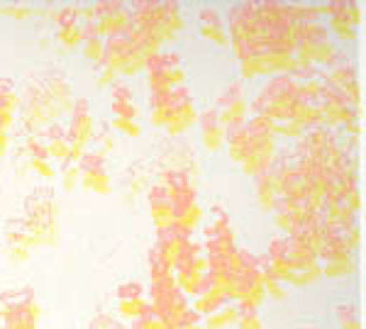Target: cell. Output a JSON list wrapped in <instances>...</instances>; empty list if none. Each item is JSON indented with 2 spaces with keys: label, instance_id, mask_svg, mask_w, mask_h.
<instances>
[{
  "label": "cell",
  "instance_id": "obj_1",
  "mask_svg": "<svg viewBox=\"0 0 366 329\" xmlns=\"http://www.w3.org/2000/svg\"><path fill=\"white\" fill-rule=\"evenodd\" d=\"M74 105L76 93L69 74L54 61L37 64L22 76L17 86V134L22 139L34 137L69 117Z\"/></svg>",
  "mask_w": 366,
  "mask_h": 329
},
{
  "label": "cell",
  "instance_id": "obj_2",
  "mask_svg": "<svg viewBox=\"0 0 366 329\" xmlns=\"http://www.w3.org/2000/svg\"><path fill=\"white\" fill-rule=\"evenodd\" d=\"M257 261L283 285L305 288L322 280V266L317 261V254L291 234L271 239L269 249L257 256Z\"/></svg>",
  "mask_w": 366,
  "mask_h": 329
},
{
  "label": "cell",
  "instance_id": "obj_3",
  "mask_svg": "<svg viewBox=\"0 0 366 329\" xmlns=\"http://www.w3.org/2000/svg\"><path fill=\"white\" fill-rule=\"evenodd\" d=\"M20 222L34 249H49L61 239V203L51 186H37L22 201Z\"/></svg>",
  "mask_w": 366,
  "mask_h": 329
},
{
  "label": "cell",
  "instance_id": "obj_4",
  "mask_svg": "<svg viewBox=\"0 0 366 329\" xmlns=\"http://www.w3.org/2000/svg\"><path fill=\"white\" fill-rule=\"evenodd\" d=\"M229 275V303L237 305V310H259L267 300L264 290V273L259 266L257 256L244 246H237L234 256L227 263Z\"/></svg>",
  "mask_w": 366,
  "mask_h": 329
},
{
  "label": "cell",
  "instance_id": "obj_5",
  "mask_svg": "<svg viewBox=\"0 0 366 329\" xmlns=\"http://www.w3.org/2000/svg\"><path fill=\"white\" fill-rule=\"evenodd\" d=\"M229 49L237 61L247 56L264 54V22L259 15L257 0H242V3L229 5L225 15Z\"/></svg>",
  "mask_w": 366,
  "mask_h": 329
},
{
  "label": "cell",
  "instance_id": "obj_6",
  "mask_svg": "<svg viewBox=\"0 0 366 329\" xmlns=\"http://www.w3.org/2000/svg\"><path fill=\"white\" fill-rule=\"evenodd\" d=\"M298 98L300 83L293 76H269L249 98V110L252 115L267 117L274 125H279V122L291 120Z\"/></svg>",
  "mask_w": 366,
  "mask_h": 329
},
{
  "label": "cell",
  "instance_id": "obj_7",
  "mask_svg": "<svg viewBox=\"0 0 366 329\" xmlns=\"http://www.w3.org/2000/svg\"><path fill=\"white\" fill-rule=\"evenodd\" d=\"M247 142L242 151L239 168L247 176H259L269 171L271 161H274L276 151H279V139H276V125L267 117L252 115L247 120Z\"/></svg>",
  "mask_w": 366,
  "mask_h": 329
},
{
  "label": "cell",
  "instance_id": "obj_8",
  "mask_svg": "<svg viewBox=\"0 0 366 329\" xmlns=\"http://www.w3.org/2000/svg\"><path fill=\"white\" fill-rule=\"evenodd\" d=\"M340 54V46L327 32L322 20L296 25V59L310 69H327Z\"/></svg>",
  "mask_w": 366,
  "mask_h": 329
},
{
  "label": "cell",
  "instance_id": "obj_9",
  "mask_svg": "<svg viewBox=\"0 0 366 329\" xmlns=\"http://www.w3.org/2000/svg\"><path fill=\"white\" fill-rule=\"evenodd\" d=\"M259 15L264 22V51L271 54H296V22L288 13V3L262 0Z\"/></svg>",
  "mask_w": 366,
  "mask_h": 329
},
{
  "label": "cell",
  "instance_id": "obj_10",
  "mask_svg": "<svg viewBox=\"0 0 366 329\" xmlns=\"http://www.w3.org/2000/svg\"><path fill=\"white\" fill-rule=\"evenodd\" d=\"M42 305L34 288H10L0 293V327L3 329H42Z\"/></svg>",
  "mask_w": 366,
  "mask_h": 329
},
{
  "label": "cell",
  "instance_id": "obj_11",
  "mask_svg": "<svg viewBox=\"0 0 366 329\" xmlns=\"http://www.w3.org/2000/svg\"><path fill=\"white\" fill-rule=\"evenodd\" d=\"M147 300H149V310L159 320L162 329H171L174 325H179L188 310H191V300L179 290L174 278L152 283Z\"/></svg>",
  "mask_w": 366,
  "mask_h": 329
},
{
  "label": "cell",
  "instance_id": "obj_12",
  "mask_svg": "<svg viewBox=\"0 0 366 329\" xmlns=\"http://www.w3.org/2000/svg\"><path fill=\"white\" fill-rule=\"evenodd\" d=\"M322 81L330 88L340 93L347 103L352 105L357 113H364L362 108V83L357 79V64H354L352 54H347L345 49H340V54L335 56V61L327 69H322Z\"/></svg>",
  "mask_w": 366,
  "mask_h": 329
},
{
  "label": "cell",
  "instance_id": "obj_13",
  "mask_svg": "<svg viewBox=\"0 0 366 329\" xmlns=\"http://www.w3.org/2000/svg\"><path fill=\"white\" fill-rule=\"evenodd\" d=\"M325 27L332 34L335 42L354 44L359 37V27L364 20V5L350 3V0H337V3H322Z\"/></svg>",
  "mask_w": 366,
  "mask_h": 329
},
{
  "label": "cell",
  "instance_id": "obj_14",
  "mask_svg": "<svg viewBox=\"0 0 366 329\" xmlns=\"http://www.w3.org/2000/svg\"><path fill=\"white\" fill-rule=\"evenodd\" d=\"M103 46V64H108L120 79H134V76L144 74L147 56L129 42L125 34L108 37Z\"/></svg>",
  "mask_w": 366,
  "mask_h": 329
},
{
  "label": "cell",
  "instance_id": "obj_15",
  "mask_svg": "<svg viewBox=\"0 0 366 329\" xmlns=\"http://www.w3.org/2000/svg\"><path fill=\"white\" fill-rule=\"evenodd\" d=\"M212 108H215V113H217V117H220L222 125H225V129H234V127L247 125V120L252 117L249 96H247L244 83H242V81H229V83L215 96Z\"/></svg>",
  "mask_w": 366,
  "mask_h": 329
},
{
  "label": "cell",
  "instance_id": "obj_16",
  "mask_svg": "<svg viewBox=\"0 0 366 329\" xmlns=\"http://www.w3.org/2000/svg\"><path fill=\"white\" fill-rule=\"evenodd\" d=\"M198 103L193 98L191 88L181 86L171 91L169 98V125L164 132L169 134V139H181L198 125Z\"/></svg>",
  "mask_w": 366,
  "mask_h": 329
},
{
  "label": "cell",
  "instance_id": "obj_17",
  "mask_svg": "<svg viewBox=\"0 0 366 329\" xmlns=\"http://www.w3.org/2000/svg\"><path fill=\"white\" fill-rule=\"evenodd\" d=\"M93 132H96V120H93L91 105L86 98H76V105L69 115L66 137L71 146V163H79L93 142Z\"/></svg>",
  "mask_w": 366,
  "mask_h": 329
},
{
  "label": "cell",
  "instance_id": "obj_18",
  "mask_svg": "<svg viewBox=\"0 0 366 329\" xmlns=\"http://www.w3.org/2000/svg\"><path fill=\"white\" fill-rule=\"evenodd\" d=\"M157 166L159 171H183L196 181L200 178V161L196 156V149L183 137L167 139L162 144V149L157 151Z\"/></svg>",
  "mask_w": 366,
  "mask_h": 329
},
{
  "label": "cell",
  "instance_id": "obj_19",
  "mask_svg": "<svg viewBox=\"0 0 366 329\" xmlns=\"http://www.w3.org/2000/svg\"><path fill=\"white\" fill-rule=\"evenodd\" d=\"M315 105H317V110H320L325 129H342L354 120H362V113H357V110H354L335 88H330L325 83V81H322L320 98H317Z\"/></svg>",
  "mask_w": 366,
  "mask_h": 329
},
{
  "label": "cell",
  "instance_id": "obj_20",
  "mask_svg": "<svg viewBox=\"0 0 366 329\" xmlns=\"http://www.w3.org/2000/svg\"><path fill=\"white\" fill-rule=\"evenodd\" d=\"M79 171H81V181L79 186L84 191H91L96 196H110L113 193V178L108 173V158L100 156L98 151L88 149L84 158L79 161Z\"/></svg>",
  "mask_w": 366,
  "mask_h": 329
},
{
  "label": "cell",
  "instance_id": "obj_21",
  "mask_svg": "<svg viewBox=\"0 0 366 329\" xmlns=\"http://www.w3.org/2000/svg\"><path fill=\"white\" fill-rule=\"evenodd\" d=\"M93 13H96V29L103 39L122 34L129 27V5L122 0H98L93 3Z\"/></svg>",
  "mask_w": 366,
  "mask_h": 329
},
{
  "label": "cell",
  "instance_id": "obj_22",
  "mask_svg": "<svg viewBox=\"0 0 366 329\" xmlns=\"http://www.w3.org/2000/svg\"><path fill=\"white\" fill-rule=\"evenodd\" d=\"M54 42L61 51H76L81 46V20H79V5L69 3L56 8L54 13Z\"/></svg>",
  "mask_w": 366,
  "mask_h": 329
},
{
  "label": "cell",
  "instance_id": "obj_23",
  "mask_svg": "<svg viewBox=\"0 0 366 329\" xmlns=\"http://www.w3.org/2000/svg\"><path fill=\"white\" fill-rule=\"evenodd\" d=\"M3 249H5V256H8L10 263L15 266H25L32 258V251H34V244L29 239V234L25 232L22 227L20 217H10L3 227Z\"/></svg>",
  "mask_w": 366,
  "mask_h": 329
},
{
  "label": "cell",
  "instance_id": "obj_24",
  "mask_svg": "<svg viewBox=\"0 0 366 329\" xmlns=\"http://www.w3.org/2000/svg\"><path fill=\"white\" fill-rule=\"evenodd\" d=\"M157 29H159V39L164 46H174L179 42V37L186 29V17L179 3L174 0H157Z\"/></svg>",
  "mask_w": 366,
  "mask_h": 329
},
{
  "label": "cell",
  "instance_id": "obj_25",
  "mask_svg": "<svg viewBox=\"0 0 366 329\" xmlns=\"http://www.w3.org/2000/svg\"><path fill=\"white\" fill-rule=\"evenodd\" d=\"M115 308L117 317L127 322H134L149 310V300H147V290L139 280H125L115 293Z\"/></svg>",
  "mask_w": 366,
  "mask_h": 329
},
{
  "label": "cell",
  "instance_id": "obj_26",
  "mask_svg": "<svg viewBox=\"0 0 366 329\" xmlns=\"http://www.w3.org/2000/svg\"><path fill=\"white\" fill-rule=\"evenodd\" d=\"M188 244H191V234L181 232V229H176V227H169V229H159L157 232L152 251H154L169 268H176V263H179V258L183 256V251L188 249Z\"/></svg>",
  "mask_w": 366,
  "mask_h": 329
},
{
  "label": "cell",
  "instance_id": "obj_27",
  "mask_svg": "<svg viewBox=\"0 0 366 329\" xmlns=\"http://www.w3.org/2000/svg\"><path fill=\"white\" fill-rule=\"evenodd\" d=\"M198 142L208 154H217V151L225 149V139H227V129L217 117L215 108L208 105L203 113L198 115Z\"/></svg>",
  "mask_w": 366,
  "mask_h": 329
},
{
  "label": "cell",
  "instance_id": "obj_28",
  "mask_svg": "<svg viewBox=\"0 0 366 329\" xmlns=\"http://www.w3.org/2000/svg\"><path fill=\"white\" fill-rule=\"evenodd\" d=\"M196 22H198V32L203 39H208L210 44L227 49L229 37H227V25H225V15L220 13L212 5H203L196 10Z\"/></svg>",
  "mask_w": 366,
  "mask_h": 329
},
{
  "label": "cell",
  "instance_id": "obj_29",
  "mask_svg": "<svg viewBox=\"0 0 366 329\" xmlns=\"http://www.w3.org/2000/svg\"><path fill=\"white\" fill-rule=\"evenodd\" d=\"M152 183H154L152 168L147 166L144 161H134L132 166L122 173V203H125L127 208H134L142 198V193L149 191Z\"/></svg>",
  "mask_w": 366,
  "mask_h": 329
},
{
  "label": "cell",
  "instance_id": "obj_30",
  "mask_svg": "<svg viewBox=\"0 0 366 329\" xmlns=\"http://www.w3.org/2000/svg\"><path fill=\"white\" fill-rule=\"evenodd\" d=\"M147 205H149V217H152V222H154L157 232L159 229L174 227V205H171L167 188L162 183H157V181L149 186V191H147Z\"/></svg>",
  "mask_w": 366,
  "mask_h": 329
},
{
  "label": "cell",
  "instance_id": "obj_31",
  "mask_svg": "<svg viewBox=\"0 0 366 329\" xmlns=\"http://www.w3.org/2000/svg\"><path fill=\"white\" fill-rule=\"evenodd\" d=\"M312 213L305 203H298V201H288V198H279V203H276L274 208V225L281 229L283 234H291L293 229H296L300 222L305 220Z\"/></svg>",
  "mask_w": 366,
  "mask_h": 329
},
{
  "label": "cell",
  "instance_id": "obj_32",
  "mask_svg": "<svg viewBox=\"0 0 366 329\" xmlns=\"http://www.w3.org/2000/svg\"><path fill=\"white\" fill-rule=\"evenodd\" d=\"M37 137L44 142L46 151H49L51 163L56 161V163H61V166L71 163V146H69V137H66V125L56 122V125L42 129Z\"/></svg>",
  "mask_w": 366,
  "mask_h": 329
},
{
  "label": "cell",
  "instance_id": "obj_33",
  "mask_svg": "<svg viewBox=\"0 0 366 329\" xmlns=\"http://www.w3.org/2000/svg\"><path fill=\"white\" fill-rule=\"evenodd\" d=\"M325 234H327V225H325L322 215L320 213H310L296 229H293L291 237H296L298 242H303L308 249H312L317 254V251L322 249Z\"/></svg>",
  "mask_w": 366,
  "mask_h": 329
},
{
  "label": "cell",
  "instance_id": "obj_34",
  "mask_svg": "<svg viewBox=\"0 0 366 329\" xmlns=\"http://www.w3.org/2000/svg\"><path fill=\"white\" fill-rule=\"evenodd\" d=\"M17 122V86L13 79H0V129L13 134Z\"/></svg>",
  "mask_w": 366,
  "mask_h": 329
},
{
  "label": "cell",
  "instance_id": "obj_35",
  "mask_svg": "<svg viewBox=\"0 0 366 329\" xmlns=\"http://www.w3.org/2000/svg\"><path fill=\"white\" fill-rule=\"evenodd\" d=\"M144 76H147V86H149L152 96H167V93L174 91L169 71H167V61H164V51L147 59Z\"/></svg>",
  "mask_w": 366,
  "mask_h": 329
},
{
  "label": "cell",
  "instance_id": "obj_36",
  "mask_svg": "<svg viewBox=\"0 0 366 329\" xmlns=\"http://www.w3.org/2000/svg\"><path fill=\"white\" fill-rule=\"evenodd\" d=\"M254 183H252V196H254V203H257V208L262 210V213H274L276 203H279V196H276L274 191V183H271L269 173H259L254 176Z\"/></svg>",
  "mask_w": 366,
  "mask_h": 329
},
{
  "label": "cell",
  "instance_id": "obj_37",
  "mask_svg": "<svg viewBox=\"0 0 366 329\" xmlns=\"http://www.w3.org/2000/svg\"><path fill=\"white\" fill-rule=\"evenodd\" d=\"M103 44H105V39L98 34V29L93 22L81 25V46H84V56L93 64V66H98V64L103 61V49H105Z\"/></svg>",
  "mask_w": 366,
  "mask_h": 329
},
{
  "label": "cell",
  "instance_id": "obj_38",
  "mask_svg": "<svg viewBox=\"0 0 366 329\" xmlns=\"http://www.w3.org/2000/svg\"><path fill=\"white\" fill-rule=\"evenodd\" d=\"M225 303H227V298L222 295V293L217 290V288H212V285L205 283V285H203V290H200L198 295L191 300V308L196 310V313H198L200 317H205V315H210L212 310L222 308Z\"/></svg>",
  "mask_w": 366,
  "mask_h": 329
},
{
  "label": "cell",
  "instance_id": "obj_39",
  "mask_svg": "<svg viewBox=\"0 0 366 329\" xmlns=\"http://www.w3.org/2000/svg\"><path fill=\"white\" fill-rule=\"evenodd\" d=\"M237 317H239L237 305L225 303L222 308L212 310L210 315H205V317H203V327H205V329H227V327L237 325Z\"/></svg>",
  "mask_w": 366,
  "mask_h": 329
},
{
  "label": "cell",
  "instance_id": "obj_40",
  "mask_svg": "<svg viewBox=\"0 0 366 329\" xmlns=\"http://www.w3.org/2000/svg\"><path fill=\"white\" fill-rule=\"evenodd\" d=\"M335 322H337V329H362V317H359V310L354 303H340L332 308Z\"/></svg>",
  "mask_w": 366,
  "mask_h": 329
},
{
  "label": "cell",
  "instance_id": "obj_41",
  "mask_svg": "<svg viewBox=\"0 0 366 329\" xmlns=\"http://www.w3.org/2000/svg\"><path fill=\"white\" fill-rule=\"evenodd\" d=\"M164 61H167V71H169L171 86H174V88L188 86V74H186V66H183V59L179 56V51H174V49L164 51Z\"/></svg>",
  "mask_w": 366,
  "mask_h": 329
},
{
  "label": "cell",
  "instance_id": "obj_42",
  "mask_svg": "<svg viewBox=\"0 0 366 329\" xmlns=\"http://www.w3.org/2000/svg\"><path fill=\"white\" fill-rule=\"evenodd\" d=\"M91 144H96V149H93V151H98L100 156L108 158L117 149V134L110 127H100V129L93 132V142Z\"/></svg>",
  "mask_w": 366,
  "mask_h": 329
},
{
  "label": "cell",
  "instance_id": "obj_43",
  "mask_svg": "<svg viewBox=\"0 0 366 329\" xmlns=\"http://www.w3.org/2000/svg\"><path fill=\"white\" fill-rule=\"evenodd\" d=\"M117 81H120V76H117L108 64L100 61L98 66L93 69V86H96V91H108V88H113Z\"/></svg>",
  "mask_w": 366,
  "mask_h": 329
},
{
  "label": "cell",
  "instance_id": "obj_44",
  "mask_svg": "<svg viewBox=\"0 0 366 329\" xmlns=\"http://www.w3.org/2000/svg\"><path fill=\"white\" fill-rule=\"evenodd\" d=\"M262 273H264V290H267V298H271V300H276V303H286L288 300V288L283 285L281 280H276L264 266H262Z\"/></svg>",
  "mask_w": 366,
  "mask_h": 329
},
{
  "label": "cell",
  "instance_id": "obj_45",
  "mask_svg": "<svg viewBox=\"0 0 366 329\" xmlns=\"http://www.w3.org/2000/svg\"><path fill=\"white\" fill-rule=\"evenodd\" d=\"M305 132H308V129L300 127L296 120H286V122H279V125H276V139H283V142L296 144Z\"/></svg>",
  "mask_w": 366,
  "mask_h": 329
},
{
  "label": "cell",
  "instance_id": "obj_46",
  "mask_svg": "<svg viewBox=\"0 0 366 329\" xmlns=\"http://www.w3.org/2000/svg\"><path fill=\"white\" fill-rule=\"evenodd\" d=\"M0 15L13 17L15 22H25L34 15V8L25 3H0Z\"/></svg>",
  "mask_w": 366,
  "mask_h": 329
},
{
  "label": "cell",
  "instance_id": "obj_47",
  "mask_svg": "<svg viewBox=\"0 0 366 329\" xmlns=\"http://www.w3.org/2000/svg\"><path fill=\"white\" fill-rule=\"evenodd\" d=\"M110 129H113L115 134H125L129 139H137L142 137V125L134 120H122V117H113V122H110Z\"/></svg>",
  "mask_w": 366,
  "mask_h": 329
},
{
  "label": "cell",
  "instance_id": "obj_48",
  "mask_svg": "<svg viewBox=\"0 0 366 329\" xmlns=\"http://www.w3.org/2000/svg\"><path fill=\"white\" fill-rule=\"evenodd\" d=\"M110 96H113V105H127V103H137L134 98V91L127 81H117V83L110 88Z\"/></svg>",
  "mask_w": 366,
  "mask_h": 329
},
{
  "label": "cell",
  "instance_id": "obj_49",
  "mask_svg": "<svg viewBox=\"0 0 366 329\" xmlns=\"http://www.w3.org/2000/svg\"><path fill=\"white\" fill-rule=\"evenodd\" d=\"M61 188L64 193H74L76 188H79V181H81V171H79V163H66V166H61Z\"/></svg>",
  "mask_w": 366,
  "mask_h": 329
},
{
  "label": "cell",
  "instance_id": "obj_50",
  "mask_svg": "<svg viewBox=\"0 0 366 329\" xmlns=\"http://www.w3.org/2000/svg\"><path fill=\"white\" fill-rule=\"evenodd\" d=\"M237 329H267V325H264L259 310H239Z\"/></svg>",
  "mask_w": 366,
  "mask_h": 329
},
{
  "label": "cell",
  "instance_id": "obj_51",
  "mask_svg": "<svg viewBox=\"0 0 366 329\" xmlns=\"http://www.w3.org/2000/svg\"><path fill=\"white\" fill-rule=\"evenodd\" d=\"M29 173H37L42 181H54L56 178L54 163L44 161V158H29Z\"/></svg>",
  "mask_w": 366,
  "mask_h": 329
},
{
  "label": "cell",
  "instance_id": "obj_52",
  "mask_svg": "<svg viewBox=\"0 0 366 329\" xmlns=\"http://www.w3.org/2000/svg\"><path fill=\"white\" fill-rule=\"evenodd\" d=\"M91 329H127V327L120 325L115 317H110V315H105V313H98L91 320Z\"/></svg>",
  "mask_w": 366,
  "mask_h": 329
},
{
  "label": "cell",
  "instance_id": "obj_53",
  "mask_svg": "<svg viewBox=\"0 0 366 329\" xmlns=\"http://www.w3.org/2000/svg\"><path fill=\"white\" fill-rule=\"evenodd\" d=\"M171 329H205L203 327V317H200L196 310H188L186 313V317H183V320L179 322V325H174Z\"/></svg>",
  "mask_w": 366,
  "mask_h": 329
},
{
  "label": "cell",
  "instance_id": "obj_54",
  "mask_svg": "<svg viewBox=\"0 0 366 329\" xmlns=\"http://www.w3.org/2000/svg\"><path fill=\"white\" fill-rule=\"evenodd\" d=\"M127 329H162V325H159V320L152 315V310H147L142 317H137L134 322H129Z\"/></svg>",
  "mask_w": 366,
  "mask_h": 329
},
{
  "label": "cell",
  "instance_id": "obj_55",
  "mask_svg": "<svg viewBox=\"0 0 366 329\" xmlns=\"http://www.w3.org/2000/svg\"><path fill=\"white\" fill-rule=\"evenodd\" d=\"M10 146H13V134L0 129V158H5L10 154Z\"/></svg>",
  "mask_w": 366,
  "mask_h": 329
},
{
  "label": "cell",
  "instance_id": "obj_56",
  "mask_svg": "<svg viewBox=\"0 0 366 329\" xmlns=\"http://www.w3.org/2000/svg\"><path fill=\"white\" fill-rule=\"evenodd\" d=\"M293 329H322V327H315V325H298V327H293Z\"/></svg>",
  "mask_w": 366,
  "mask_h": 329
},
{
  "label": "cell",
  "instance_id": "obj_57",
  "mask_svg": "<svg viewBox=\"0 0 366 329\" xmlns=\"http://www.w3.org/2000/svg\"><path fill=\"white\" fill-rule=\"evenodd\" d=\"M0 329H3V327H0Z\"/></svg>",
  "mask_w": 366,
  "mask_h": 329
}]
</instances>
